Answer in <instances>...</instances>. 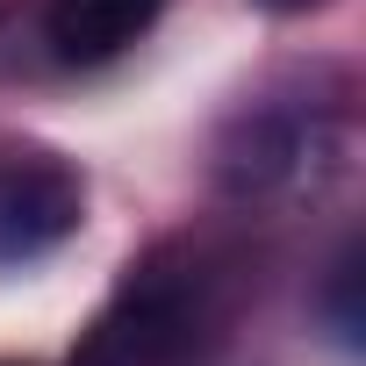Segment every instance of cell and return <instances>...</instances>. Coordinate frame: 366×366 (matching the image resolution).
Wrapping results in <instances>:
<instances>
[{"label":"cell","mask_w":366,"mask_h":366,"mask_svg":"<svg viewBox=\"0 0 366 366\" xmlns=\"http://www.w3.org/2000/svg\"><path fill=\"white\" fill-rule=\"evenodd\" d=\"M194 330H202V280L144 266V273H129V287L94 323V337L79 345L72 366H172L194 352Z\"/></svg>","instance_id":"obj_1"},{"label":"cell","mask_w":366,"mask_h":366,"mask_svg":"<svg viewBox=\"0 0 366 366\" xmlns=\"http://www.w3.org/2000/svg\"><path fill=\"white\" fill-rule=\"evenodd\" d=\"M86 223V179L44 144L0 151V266H29Z\"/></svg>","instance_id":"obj_2"},{"label":"cell","mask_w":366,"mask_h":366,"mask_svg":"<svg viewBox=\"0 0 366 366\" xmlns=\"http://www.w3.org/2000/svg\"><path fill=\"white\" fill-rule=\"evenodd\" d=\"M158 8L165 0H51V15H44L51 58L58 65H108L158 22Z\"/></svg>","instance_id":"obj_3"},{"label":"cell","mask_w":366,"mask_h":366,"mask_svg":"<svg viewBox=\"0 0 366 366\" xmlns=\"http://www.w3.org/2000/svg\"><path fill=\"white\" fill-rule=\"evenodd\" d=\"M352 287H359V259L345 252L337 259V287H330V316H337V337L345 345H359V302H352Z\"/></svg>","instance_id":"obj_4"},{"label":"cell","mask_w":366,"mask_h":366,"mask_svg":"<svg viewBox=\"0 0 366 366\" xmlns=\"http://www.w3.org/2000/svg\"><path fill=\"white\" fill-rule=\"evenodd\" d=\"M266 15H309V8H323V0H259Z\"/></svg>","instance_id":"obj_5"}]
</instances>
